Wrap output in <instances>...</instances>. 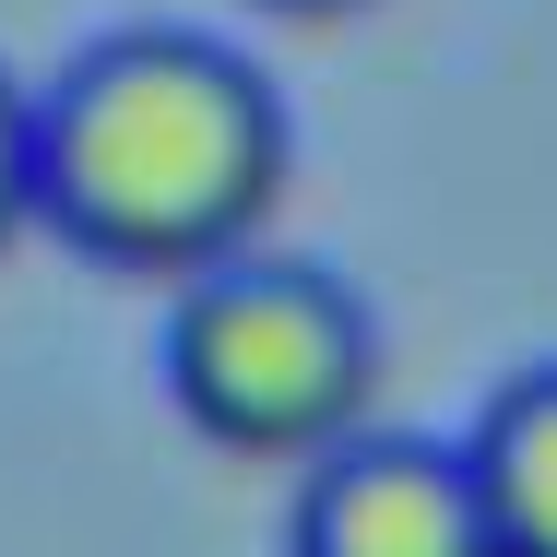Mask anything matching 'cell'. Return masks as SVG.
<instances>
[{"instance_id":"cell-1","label":"cell","mask_w":557,"mask_h":557,"mask_svg":"<svg viewBox=\"0 0 557 557\" xmlns=\"http://www.w3.org/2000/svg\"><path fill=\"white\" fill-rule=\"evenodd\" d=\"M36 131V225H60L108 273H214L261 249V225L297 178V119L285 96L178 24L96 36L48 96H24Z\"/></svg>"},{"instance_id":"cell-2","label":"cell","mask_w":557,"mask_h":557,"mask_svg":"<svg viewBox=\"0 0 557 557\" xmlns=\"http://www.w3.org/2000/svg\"><path fill=\"white\" fill-rule=\"evenodd\" d=\"M166 392L237 462H321L380 404V321L321 261L237 249L166 309Z\"/></svg>"},{"instance_id":"cell-3","label":"cell","mask_w":557,"mask_h":557,"mask_svg":"<svg viewBox=\"0 0 557 557\" xmlns=\"http://www.w3.org/2000/svg\"><path fill=\"white\" fill-rule=\"evenodd\" d=\"M285 557H498V546H486V510H474L462 450L356 428V440H333L309 462Z\"/></svg>"},{"instance_id":"cell-4","label":"cell","mask_w":557,"mask_h":557,"mask_svg":"<svg viewBox=\"0 0 557 557\" xmlns=\"http://www.w3.org/2000/svg\"><path fill=\"white\" fill-rule=\"evenodd\" d=\"M462 474H474V510H486L498 557H557V356L498 380V404L462 440Z\"/></svg>"},{"instance_id":"cell-5","label":"cell","mask_w":557,"mask_h":557,"mask_svg":"<svg viewBox=\"0 0 557 557\" xmlns=\"http://www.w3.org/2000/svg\"><path fill=\"white\" fill-rule=\"evenodd\" d=\"M36 225V131H24V84L0 72V249Z\"/></svg>"},{"instance_id":"cell-6","label":"cell","mask_w":557,"mask_h":557,"mask_svg":"<svg viewBox=\"0 0 557 557\" xmlns=\"http://www.w3.org/2000/svg\"><path fill=\"white\" fill-rule=\"evenodd\" d=\"M261 12H285V24H344V12H368V0H261Z\"/></svg>"}]
</instances>
